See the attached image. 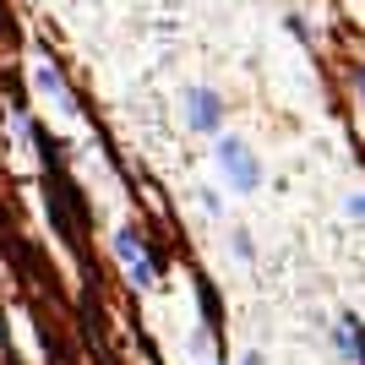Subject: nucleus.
<instances>
[{
    "label": "nucleus",
    "mask_w": 365,
    "mask_h": 365,
    "mask_svg": "<svg viewBox=\"0 0 365 365\" xmlns=\"http://www.w3.org/2000/svg\"><path fill=\"white\" fill-rule=\"evenodd\" d=\"M180 109H185V125L191 131H202V137H213V131H224V98H218L213 88H185L180 93Z\"/></svg>",
    "instance_id": "nucleus-3"
},
{
    "label": "nucleus",
    "mask_w": 365,
    "mask_h": 365,
    "mask_svg": "<svg viewBox=\"0 0 365 365\" xmlns=\"http://www.w3.org/2000/svg\"><path fill=\"white\" fill-rule=\"evenodd\" d=\"M115 251H120V267H125V278H131V289H153V278H158L164 262L153 257L148 235H142L137 224H120V229H115Z\"/></svg>",
    "instance_id": "nucleus-2"
},
{
    "label": "nucleus",
    "mask_w": 365,
    "mask_h": 365,
    "mask_svg": "<svg viewBox=\"0 0 365 365\" xmlns=\"http://www.w3.org/2000/svg\"><path fill=\"white\" fill-rule=\"evenodd\" d=\"M344 213H349V218H360V213H365V197H360V191H349V202H344Z\"/></svg>",
    "instance_id": "nucleus-8"
},
{
    "label": "nucleus",
    "mask_w": 365,
    "mask_h": 365,
    "mask_svg": "<svg viewBox=\"0 0 365 365\" xmlns=\"http://www.w3.org/2000/svg\"><path fill=\"white\" fill-rule=\"evenodd\" d=\"M197 202H202V213H207V218H224V202H218V191H197Z\"/></svg>",
    "instance_id": "nucleus-7"
},
{
    "label": "nucleus",
    "mask_w": 365,
    "mask_h": 365,
    "mask_svg": "<svg viewBox=\"0 0 365 365\" xmlns=\"http://www.w3.org/2000/svg\"><path fill=\"white\" fill-rule=\"evenodd\" d=\"M202 365H224V360H213V354H207V360H202Z\"/></svg>",
    "instance_id": "nucleus-9"
},
{
    "label": "nucleus",
    "mask_w": 365,
    "mask_h": 365,
    "mask_svg": "<svg viewBox=\"0 0 365 365\" xmlns=\"http://www.w3.org/2000/svg\"><path fill=\"white\" fill-rule=\"evenodd\" d=\"M333 349H338V360H344V365H360V317H354V311H344V317H338Z\"/></svg>",
    "instance_id": "nucleus-5"
},
{
    "label": "nucleus",
    "mask_w": 365,
    "mask_h": 365,
    "mask_svg": "<svg viewBox=\"0 0 365 365\" xmlns=\"http://www.w3.org/2000/svg\"><path fill=\"white\" fill-rule=\"evenodd\" d=\"M229 251H235L240 262H257V245H251V235H245V229H229Z\"/></svg>",
    "instance_id": "nucleus-6"
},
{
    "label": "nucleus",
    "mask_w": 365,
    "mask_h": 365,
    "mask_svg": "<svg viewBox=\"0 0 365 365\" xmlns=\"http://www.w3.org/2000/svg\"><path fill=\"white\" fill-rule=\"evenodd\" d=\"M33 88L44 93V98H55V104H61V115H82V109H76V98H71V88H66V71L49 61V55H38V61H33Z\"/></svg>",
    "instance_id": "nucleus-4"
},
{
    "label": "nucleus",
    "mask_w": 365,
    "mask_h": 365,
    "mask_svg": "<svg viewBox=\"0 0 365 365\" xmlns=\"http://www.w3.org/2000/svg\"><path fill=\"white\" fill-rule=\"evenodd\" d=\"M213 158H218V180H224L229 191H240V197L262 191V158H257V148H251L245 137L213 131Z\"/></svg>",
    "instance_id": "nucleus-1"
}]
</instances>
